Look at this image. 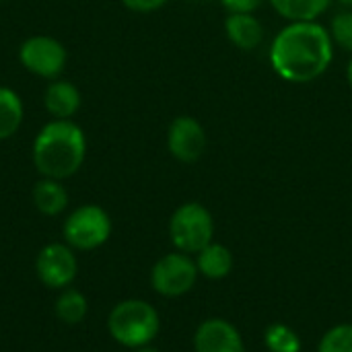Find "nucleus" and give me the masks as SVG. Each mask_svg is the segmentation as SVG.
Returning <instances> with one entry per match:
<instances>
[{"label":"nucleus","instance_id":"f257e3e1","mask_svg":"<svg viewBox=\"0 0 352 352\" xmlns=\"http://www.w3.org/2000/svg\"><path fill=\"white\" fill-rule=\"evenodd\" d=\"M336 45L320 21H289L274 35L268 52L272 70L291 85H307L328 72Z\"/></svg>","mask_w":352,"mask_h":352},{"label":"nucleus","instance_id":"f03ea898","mask_svg":"<svg viewBox=\"0 0 352 352\" xmlns=\"http://www.w3.org/2000/svg\"><path fill=\"white\" fill-rule=\"evenodd\" d=\"M87 136L72 120H52L37 132L31 159L41 177L68 179L85 163Z\"/></svg>","mask_w":352,"mask_h":352},{"label":"nucleus","instance_id":"7ed1b4c3","mask_svg":"<svg viewBox=\"0 0 352 352\" xmlns=\"http://www.w3.org/2000/svg\"><path fill=\"white\" fill-rule=\"evenodd\" d=\"M161 318L155 305L144 299H124L107 316L109 336L124 349L136 351L153 344L159 336Z\"/></svg>","mask_w":352,"mask_h":352},{"label":"nucleus","instance_id":"20e7f679","mask_svg":"<svg viewBox=\"0 0 352 352\" xmlns=\"http://www.w3.org/2000/svg\"><path fill=\"white\" fill-rule=\"evenodd\" d=\"M169 239L182 254L196 256L214 241V219L200 202L179 204L169 219Z\"/></svg>","mask_w":352,"mask_h":352},{"label":"nucleus","instance_id":"39448f33","mask_svg":"<svg viewBox=\"0 0 352 352\" xmlns=\"http://www.w3.org/2000/svg\"><path fill=\"white\" fill-rule=\"evenodd\" d=\"M111 217L105 208L97 204H82L66 217L62 225V235L72 250L93 252L107 243V239L111 237Z\"/></svg>","mask_w":352,"mask_h":352},{"label":"nucleus","instance_id":"423d86ee","mask_svg":"<svg viewBox=\"0 0 352 352\" xmlns=\"http://www.w3.org/2000/svg\"><path fill=\"white\" fill-rule=\"evenodd\" d=\"M196 260L182 252H169L155 262L151 268V287L165 299H177L188 295L198 283Z\"/></svg>","mask_w":352,"mask_h":352},{"label":"nucleus","instance_id":"0eeeda50","mask_svg":"<svg viewBox=\"0 0 352 352\" xmlns=\"http://www.w3.org/2000/svg\"><path fill=\"white\" fill-rule=\"evenodd\" d=\"M19 60L23 68L39 78L56 80L68 60L66 47L50 35H33L19 47Z\"/></svg>","mask_w":352,"mask_h":352},{"label":"nucleus","instance_id":"6e6552de","mask_svg":"<svg viewBox=\"0 0 352 352\" xmlns=\"http://www.w3.org/2000/svg\"><path fill=\"white\" fill-rule=\"evenodd\" d=\"M35 272L43 287L54 291L68 289L78 272V260L68 243H47L35 260Z\"/></svg>","mask_w":352,"mask_h":352},{"label":"nucleus","instance_id":"1a4fd4ad","mask_svg":"<svg viewBox=\"0 0 352 352\" xmlns=\"http://www.w3.org/2000/svg\"><path fill=\"white\" fill-rule=\"evenodd\" d=\"M208 146L204 126L192 116H177L167 128V151L169 155L186 165L202 159Z\"/></svg>","mask_w":352,"mask_h":352},{"label":"nucleus","instance_id":"9d476101","mask_svg":"<svg viewBox=\"0 0 352 352\" xmlns=\"http://www.w3.org/2000/svg\"><path fill=\"white\" fill-rule=\"evenodd\" d=\"M194 352H245L243 336L225 318H208L194 332Z\"/></svg>","mask_w":352,"mask_h":352},{"label":"nucleus","instance_id":"9b49d317","mask_svg":"<svg viewBox=\"0 0 352 352\" xmlns=\"http://www.w3.org/2000/svg\"><path fill=\"white\" fill-rule=\"evenodd\" d=\"M227 39L243 52H252L262 45L266 29L254 12H229L225 19Z\"/></svg>","mask_w":352,"mask_h":352},{"label":"nucleus","instance_id":"f8f14e48","mask_svg":"<svg viewBox=\"0 0 352 352\" xmlns=\"http://www.w3.org/2000/svg\"><path fill=\"white\" fill-rule=\"evenodd\" d=\"M82 95L78 87L70 80L56 78L47 85L43 93V107L52 116V120H72L74 113L80 109Z\"/></svg>","mask_w":352,"mask_h":352},{"label":"nucleus","instance_id":"ddd939ff","mask_svg":"<svg viewBox=\"0 0 352 352\" xmlns=\"http://www.w3.org/2000/svg\"><path fill=\"white\" fill-rule=\"evenodd\" d=\"M196 266L200 276L208 278V280H223L233 272L235 266V258L231 254V250L223 243H208L202 252H198L194 256Z\"/></svg>","mask_w":352,"mask_h":352},{"label":"nucleus","instance_id":"4468645a","mask_svg":"<svg viewBox=\"0 0 352 352\" xmlns=\"http://www.w3.org/2000/svg\"><path fill=\"white\" fill-rule=\"evenodd\" d=\"M35 208L45 217H58L68 206V192L60 179L41 177L31 192Z\"/></svg>","mask_w":352,"mask_h":352},{"label":"nucleus","instance_id":"2eb2a0df","mask_svg":"<svg viewBox=\"0 0 352 352\" xmlns=\"http://www.w3.org/2000/svg\"><path fill=\"white\" fill-rule=\"evenodd\" d=\"M278 16L289 21H318L334 0H268Z\"/></svg>","mask_w":352,"mask_h":352},{"label":"nucleus","instance_id":"dca6fc26","mask_svg":"<svg viewBox=\"0 0 352 352\" xmlns=\"http://www.w3.org/2000/svg\"><path fill=\"white\" fill-rule=\"evenodd\" d=\"M23 101L19 93L8 87H0V140L14 136L23 124Z\"/></svg>","mask_w":352,"mask_h":352},{"label":"nucleus","instance_id":"f3484780","mask_svg":"<svg viewBox=\"0 0 352 352\" xmlns=\"http://www.w3.org/2000/svg\"><path fill=\"white\" fill-rule=\"evenodd\" d=\"M54 311H56V318L60 322H64L68 326H76V324H80L87 318L89 301H87V297L80 291H76V289H64L60 293V297L56 299Z\"/></svg>","mask_w":352,"mask_h":352},{"label":"nucleus","instance_id":"a211bd4d","mask_svg":"<svg viewBox=\"0 0 352 352\" xmlns=\"http://www.w3.org/2000/svg\"><path fill=\"white\" fill-rule=\"evenodd\" d=\"M264 346L268 352H301V336L287 324L274 322L264 330Z\"/></svg>","mask_w":352,"mask_h":352},{"label":"nucleus","instance_id":"6ab92c4d","mask_svg":"<svg viewBox=\"0 0 352 352\" xmlns=\"http://www.w3.org/2000/svg\"><path fill=\"white\" fill-rule=\"evenodd\" d=\"M318 352H352L351 322L328 328L318 342Z\"/></svg>","mask_w":352,"mask_h":352},{"label":"nucleus","instance_id":"aec40b11","mask_svg":"<svg viewBox=\"0 0 352 352\" xmlns=\"http://www.w3.org/2000/svg\"><path fill=\"white\" fill-rule=\"evenodd\" d=\"M328 31H330V37L338 50L352 54V10L340 8L330 19Z\"/></svg>","mask_w":352,"mask_h":352},{"label":"nucleus","instance_id":"412c9836","mask_svg":"<svg viewBox=\"0 0 352 352\" xmlns=\"http://www.w3.org/2000/svg\"><path fill=\"white\" fill-rule=\"evenodd\" d=\"M268 0H221L227 12H256Z\"/></svg>","mask_w":352,"mask_h":352},{"label":"nucleus","instance_id":"4be33fe9","mask_svg":"<svg viewBox=\"0 0 352 352\" xmlns=\"http://www.w3.org/2000/svg\"><path fill=\"white\" fill-rule=\"evenodd\" d=\"M122 4L134 12H155L167 4V0H122Z\"/></svg>","mask_w":352,"mask_h":352},{"label":"nucleus","instance_id":"5701e85b","mask_svg":"<svg viewBox=\"0 0 352 352\" xmlns=\"http://www.w3.org/2000/svg\"><path fill=\"white\" fill-rule=\"evenodd\" d=\"M346 82H349V87L352 89V54H351V60H349V64H346Z\"/></svg>","mask_w":352,"mask_h":352},{"label":"nucleus","instance_id":"b1692460","mask_svg":"<svg viewBox=\"0 0 352 352\" xmlns=\"http://www.w3.org/2000/svg\"><path fill=\"white\" fill-rule=\"evenodd\" d=\"M132 352H161V351L148 344V346H140V349H136V351H132Z\"/></svg>","mask_w":352,"mask_h":352},{"label":"nucleus","instance_id":"393cba45","mask_svg":"<svg viewBox=\"0 0 352 352\" xmlns=\"http://www.w3.org/2000/svg\"><path fill=\"white\" fill-rule=\"evenodd\" d=\"M334 2H338L342 8H349V10H352V0H334Z\"/></svg>","mask_w":352,"mask_h":352}]
</instances>
